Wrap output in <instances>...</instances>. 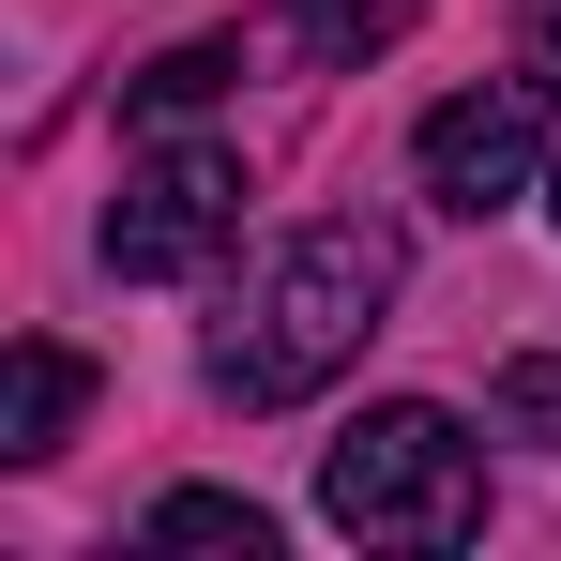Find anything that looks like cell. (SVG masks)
I'll return each mask as SVG.
<instances>
[{"instance_id":"1","label":"cell","mask_w":561,"mask_h":561,"mask_svg":"<svg viewBox=\"0 0 561 561\" xmlns=\"http://www.w3.org/2000/svg\"><path fill=\"white\" fill-rule=\"evenodd\" d=\"M379 319H394V228L319 213V228H288L274 259L228 288V319H213V394H228V410H304L319 379L365 365Z\"/></svg>"},{"instance_id":"2","label":"cell","mask_w":561,"mask_h":561,"mask_svg":"<svg viewBox=\"0 0 561 561\" xmlns=\"http://www.w3.org/2000/svg\"><path fill=\"white\" fill-rule=\"evenodd\" d=\"M319 516H334L350 547H470V531H485V456H470L456 410L379 394L365 425L319 456Z\"/></svg>"},{"instance_id":"3","label":"cell","mask_w":561,"mask_h":561,"mask_svg":"<svg viewBox=\"0 0 561 561\" xmlns=\"http://www.w3.org/2000/svg\"><path fill=\"white\" fill-rule=\"evenodd\" d=\"M228 228H243V152H213V137H168L137 183L106 197V274H122V288H168V274H197Z\"/></svg>"},{"instance_id":"4","label":"cell","mask_w":561,"mask_h":561,"mask_svg":"<svg viewBox=\"0 0 561 561\" xmlns=\"http://www.w3.org/2000/svg\"><path fill=\"white\" fill-rule=\"evenodd\" d=\"M410 168H425L440 213H516V197L547 183V77H485V92L425 106Z\"/></svg>"},{"instance_id":"5","label":"cell","mask_w":561,"mask_h":561,"mask_svg":"<svg viewBox=\"0 0 561 561\" xmlns=\"http://www.w3.org/2000/svg\"><path fill=\"white\" fill-rule=\"evenodd\" d=\"M77 410H92V365L31 334V350L0 365V456H15V470H31V456H61V425H77Z\"/></svg>"},{"instance_id":"6","label":"cell","mask_w":561,"mask_h":561,"mask_svg":"<svg viewBox=\"0 0 561 561\" xmlns=\"http://www.w3.org/2000/svg\"><path fill=\"white\" fill-rule=\"evenodd\" d=\"M152 547H228V561H274V516L243 485H168L152 501Z\"/></svg>"},{"instance_id":"7","label":"cell","mask_w":561,"mask_h":561,"mask_svg":"<svg viewBox=\"0 0 561 561\" xmlns=\"http://www.w3.org/2000/svg\"><path fill=\"white\" fill-rule=\"evenodd\" d=\"M228 77H243V46H168V61H137V77H122V106H137V122H197Z\"/></svg>"},{"instance_id":"8","label":"cell","mask_w":561,"mask_h":561,"mask_svg":"<svg viewBox=\"0 0 561 561\" xmlns=\"http://www.w3.org/2000/svg\"><path fill=\"white\" fill-rule=\"evenodd\" d=\"M485 425H501V440H547V456H561V350H516V365L485 379Z\"/></svg>"},{"instance_id":"9","label":"cell","mask_w":561,"mask_h":561,"mask_svg":"<svg viewBox=\"0 0 561 561\" xmlns=\"http://www.w3.org/2000/svg\"><path fill=\"white\" fill-rule=\"evenodd\" d=\"M288 46H304V61H379V46H394V0H304Z\"/></svg>"},{"instance_id":"10","label":"cell","mask_w":561,"mask_h":561,"mask_svg":"<svg viewBox=\"0 0 561 561\" xmlns=\"http://www.w3.org/2000/svg\"><path fill=\"white\" fill-rule=\"evenodd\" d=\"M531 77L561 92V0H531Z\"/></svg>"},{"instance_id":"11","label":"cell","mask_w":561,"mask_h":561,"mask_svg":"<svg viewBox=\"0 0 561 561\" xmlns=\"http://www.w3.org/2000/svg\"><path fill=\"white\" fill-rule=\"evenodd\" d=\"M547 213H561V168H547Z\"/></svg>"}]
</instances>
